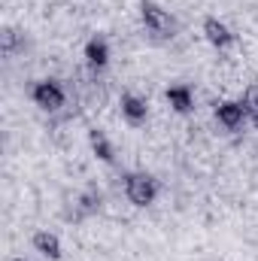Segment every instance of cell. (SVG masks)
Masks as SVG:
<instances>
[{"label":"cell","mask_w":258,"mask_h":261,"mask_svg":"<svg viewBox=\"0 0 258 261\" xmlns=\"http://www.w3.org/2000/svg\"><path fill=\"white\" fill-rule=\"evenodd\" d=\"M85 64L91 67V70H104V67L110 64V43L104 37H91L85 43Z\"/></svg>","instance_id":"8992f818"},{"label":"cell","mask_w":258,"mask_h":261,"mask_svg":"<svg viewBox=\"0 0 258 261\" xmlns=\"http://www.w3.org/2000/svg\"><path fill=\"white\" fill-rule=\"evenodd\" d=\"M31 97L40 110L46 113H58L64 107V88L55 82V79H40L34 88H31Z\"/></svg>","instance_id":"3957f363"},{"label":"cell","mask_w":258,"mask_h":261,"mask_svg":"<svg viewBox=\"0 0 258 261\" xmlns=\"http://www.w3.org/2000/svg\"><path fill=\"white\" fill-rule=\"evenodd\" d=\"M203 37H207V43L216 46V49L234 46V31H231L225 21H219V18H207V21H203Z\"/></svg>","instance_id":"5b68a950"},{"label":"cell","mask_w":258,"mask_h":261,"mask_svg":"<svg viewBox=\"0 0 258 261\" xmlns=\"http://www.w3.org/2000/svg\"><path fill=\"white\" fill-rule=\"evenodd\" d=\"M100 210V192H82V195L76 197V206H73V216L76 219H85V216H94Z\"/></svg>","instance_id":"30bf717a"},{"label":"cell","mask_w":258,"mask_h":261,"mask_svg":"<svg viewBox=\"0 0 258 261\" xmlns=\"http://www.w3.org/2000/svg\"><path fill=\"white\" fill-rule=\"evenodd\" d=\"M243 107H246V113L255 119V125H258V88H249V94H246Z\"/></svg>","instance_id":"4fadbf2b"},{"label":"cell","mask_w":258,"mask_h":261,"mask_svg":"<svg viewBox=\"0 0 258 261\" xmlns=\"http://www.w3.org/2000/svg\"><path fill=\"white\" fill-rule=\"evenodd\" d=\"M18 46H21V40H18V31L6 28V31H3V55H6V58H12V55L18 52Z\"/></svg>","instance_id":"7c38bea8"},{"label":"cell","mask_w":258,"mask_h":261,"mask_svg":"<svg viewBox=\"0 0 258 261\" xmlns=\"http://www.w3.org/2000/svg\"><path fill=\"white\" fill-rule=\"evenodd\" d=\"M216 119H219V125L222 128H228V130H237V128H243V122H246V107L240 103V100H219L216 103Z\"/></svg>","instance_id":"277c9868"},{"label":"cell","mask_w":258,"mask_h":261,"mask_svg":"<svg viewBox=\"0 0 258 261\" xmlns=\"http://www.w3.org/2000/svg\"><path fill=\"white\" fill-rule=\"evenodd\" d=\"M164 97H167V103L176 110V113H192L194 110V94L189 85H170L167 91H164Z\"/></svg>","instance_id":"ba28073f"},{"label":"cell","mask_w":258,"mask_h":261,"mask_svg":"<svg viewBox=\"0 0 258 261\" xmlns=\"http://www.w3.org/2000/svg\"><path fill=\"white\" fill-rule=\"evenodd\" d=\"M12 261H24V258H12Z\"/></svg>","instance_id":"5bb4252c"},{"label":"cell","mask_w":258,"mask_h":261,"mask_svg":"<svg viewBox=\"0 0 258 261\" xmlns=\"http://www.w3.org/2000/svg\"><path fill=\"white\" fill-rule=\"evenodd\" d=\"M122 186H125V197L134 206H152L158 197V182L149 173H128Z\"/></svg>","instance_id":"6da1fadb"},{"label":"cell","mask_w":258,"mask_h":261,"mask_svg":"<svg viewBox=\"0 0 258 261\" xmlns=\"http://www.w3.org/2000/svg\"><path fill=\"white\" fill-rule=\"evenodd\" d=\"M34 249L40 252V255H46V258H61V240L55 237V234H49V231H40V234H34Z\"/></svg>","instance_id":"9c48e42d"},{"label":"cell","mask_w":258,"mask_h":261,"mask_svg":"<svg viewBox=\"0 0 258 261\" xmlns=\"http://www.w3.org/2000/svg\"><path fill=\"white\" fill-rule=\"evenodd\" d=\"M122 116L128 119L131 125H143L146 116H149V103L140 97V94H122Z\"/></svg>","instance_id":"52a82bcc"},{"label":"cell","mask_w":258,"mask_h":261,"mask_svg":"<svg viewBox=\"0 0 258 261\" xmlns=\"http://www.w3.org/2000/svg\"><path fill=\"white\" fill-rule=\"evenodd\" d=\"M88 140H91V149H94V155H97L100 161L113 164V158H116V155H113V146H110V140H107L100 130H91V137H88Z\"/></svg>","instance_id":"8fae6325"},{"label":"cell","mask_w":258,"mask_h":261,"mask_svg":"<svg viewBox=\"0 0 258 261\" xmlns=\"http://www.w3.org/2000/svg\"><path fill=\"white\" fill-rule=\"evenodd\" d=\"M140 21H143L146 34H152V37H173V28H176L173 18L167 15V9H161L152 0L140 3Z\"/></svg>","instance_id":"7a4b0ae2"}]
</instances>
